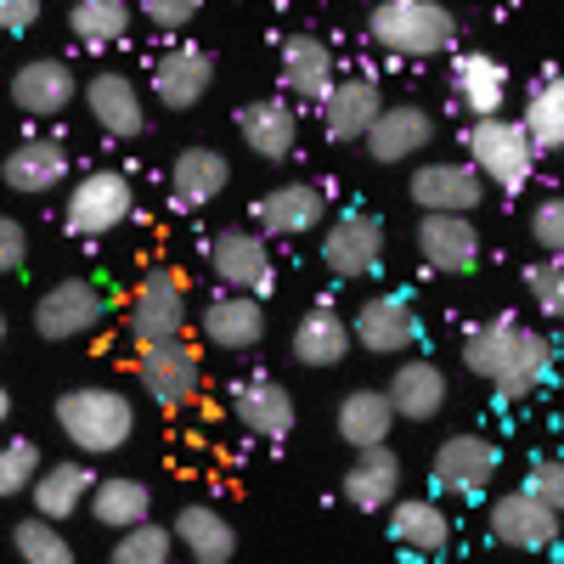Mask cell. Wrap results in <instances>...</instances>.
I'll return each instance as SVG.
<instances>
[{
    "label": "cell",
    "instance_id": "cell-1",
    "mask_svg": "<svg viewBox=\"0 0 564 564\" xmlns=\"http://www.w3.org/2000/svg\"><path fill=\"white\" fill-rule=\"evenodd\" d=\"M57 430H63L85 457H108V452H119V446L135 435V406H130L119 390L85 384V390L57 395Z\"/></svg>",
    "mask_w": 564,
    "mask_h": 564
},
{
    "label": "cell",
    "instance_id": "cell-2",
    "mask_svg": "<svg viewBox=\"0 0 564 564\" xmlns=\"http://www.w3.org/2000/svg\"><path fill=\"white\" fill-rule=\"evenodd\" d=\"M367 29L395 57H441L452 45V34H457V18L441 7V0H379Z\"/></svg>",
    "mask_w": 564,
    "mask_h": 564
},
{
    "label": "cell",
    "instance_id": "cell-3",
    "mask_svg": "<svg viewBox=\"0 0 564 564\" xmlns=\"http://www.w3.org/2000/svg\"><path fill=\"white\" fill-rule=\"evenodd\" d=\"M468 159L502 193H520L536 170V148H531L520 119H475V130H468Z\"/></svg>",
    "mask_w": 564,
    "mask_h": 564
},
{
    "label": "cell",
    "instance_id": "cell-4",
    "mask_svg": "<svg viewBox=\"0 0 564 564\" xmlns=\"http://www.w3.org/2000/svg\"><path fill=\"white\" fill-rule=\"evenodd\" d=\"M130 209H135L130 181L119 170H90L68 193L63 226H68V238H108V231H119L130 220Z\"/></svg>",
    "mask_w": 564,
    "mask_h": 564
},
{
    "label": "cell",
    "instance_id": "cell-5",
    "mask_svg": "<svg viewBox=\"0 0 564 564\" xmlns=\"http://www.w3.org/2000/svg\"><path fill=\"white\" fill-rule=\"evenodd\" d=\"M181 327H186V276L175 265H153L135 282L130 334L135 345H164V339H181Z\"/></svg>",
    "mask_w": 564,
    "mask_h": 564
},
{
    "label": "cell",
    "instance_id": "cell-6",
    "mask_svg": "<svg viewBox=\"0 0 564 564\" xmlns=\"http://www.w3.org/2000/svg\"><path fill=\"white\" fill-rule=\"evenodd\" d=\"M135 379L164 412H181L198 401V384H204V361L186 339H164V345H141V361H135Z\"/></svg>",
    "mask_w": 564,
    "mask_h": 564
},
{
    "label": "cell",
    "instance_id": "cell-7",
    "mask_svg": "<svg viewBox=\"0 0 564 564\" xmlns=\"http://www.w3.org/2000/svg\"><path fill=\"white\" fill-rule=\"evenodd\" d=\"M209 271H215V282H226L231 294H249V300L271 294V282H276L271 249H265L260 231H249V226L215 231V238H209Z\"/></svg>",
    "mask_w": 564,
    "mask_h": 564
},
{
    "label": "cell",
    "instance_id": "cell-8",
    "mask_svg": "<svg viewBox=\"0 0 564 564\" xmlns=\"http://www.w3.org/2000/svg\"><path fill=\"white\" fill-rule=\"evenodd\" d=\"M322 260L334 276L345 282H361L384 265V220L379 215H367V209H350L339 215L334 226L322 231Z\"/></svg>",
    "mask_w": 564,
    "mask_h": 564
},
{
    "label": "cell",
    "instance_id": "cell-9",
    "mask_svg": "<svg viewBox=\"0 0 564 564\" xmlns=\"http://www.w3.org/2000/svg\"><path fill=\"white\" fill-rule=\"evenodd\" d=\"M108 316V300L97 282H85V276H63L57 289H45L40 305H34V334L40 339H79L90 334Z\"/></svg>",
    "mask_w": 564,
    "mask_h": 564
},
{
    "label": "cell",
    "instance_id": "cell-10",
    "mask_svg": "<svg viewBox=\"0 0 564 564\" xmlns=\"http://www.w3.org/2000/svg\"><path fill=\"white\" fill-rule=\"evenodd\" d=\"M209 85H215V57L204 52V45H193V40L170 45V52L153 63V97H159L170 113L198 108V102L209 97Z\"/></svg>",
    "mask_w": 564,
    "mask_h": 564
},
{
    "label": "cell",
    "instance_id": "cell-11",
    "mask_svg": "<svg viewBox=\"0 0 564 564\" xmlns=\"http://www.w3.org/2000/svg\"><path fill=\"white\" fill-rule=\"evenodd\" d=\"M350 339L372 356H406L417 339H423V322L412 311V300L401 294H379V300H367L350 322Z\"/></svg>",
    "mask_w": 564,
    "mask_h": 564
},
{
    "label": "cell",
    "instance_id": "cell-12",
    "mask_svg": "<svg viewBox=\"0 0 564 564\" xmlns=\"http://www.w3.org/2000/svg\"><path fill=\"white\" fill-rule=\"evenodd\" d=\"M486 520H491V536H497L502 547H513V553H542V547L558 542V513L542 508L525 486H520V491H502V497L491 502Z\"/></svg>",
    "mask_w": 564,
    "mask_h": 564
},
{
    "label": "cell",
    "instance_id": "cell-13",
    "mask_svg": "<svg viewBox=\"0 0 564 564\" xmlns=\"http://www.w3.org/2000/svg\"><path fill=\"white\" fill-rule=\"evenodd\" d=\"M276 68H282V90H289L294 102H316L322 108V97L334 90V52H327V40L322 34H311V29H300V34H289L282 40V52H276Z\"/></svg>",
    "mask_w": 564,
    "mask_h": 564
},
{
    "label": "cell",
    "instance_id": "cell-14",
    "mask_svg": "<svg viewBox=\"0 0 564 564\" xmlns=\"http://www.w3.org/2000/svg\"><path fill=\"white\" fill-rule=\"evenodd\" d=\"M417 254L430 271L446 276H468L480 265V231L468 215H423L417 220Z\"/></svg>",
    "mask_w": 564,
    "mask_h": 564
},
{
    "label": "cell",
    "instance_id": "cell-15",
    "mask_svg": "<svg viewBox=\"0 0 564 564\" xmlns=\"http://www.w3.org/2000/svg\"><path fill=\"white\" fill-rule=\"evenodd\" d=\"M260 220V238H305L327 220V193L311 181H289V186H271V193L254 204Z\"/></svg>",
    "mask_w": 564,
    "mask_h": 564
},
{
    "label": "cell",
    "instance_id": "cell-16",
    "mask_svg": "<svg viewBox=\"0 0 564 564\" xmlns=\"http://www.w3.org/2000/svg\"><path fill=\"white\" fill-rule=\"evenodd\" d=\"M497 475V446L486 435H452L435 452V486L446 497H486Z\"/></svg>",
    "mask_w": 564,
    "mask_h": 564
},
{
    "label": "cell",
    "instance_id": "cell-17",
    "mask_svg": "<svg viewBox=\"0 0 564 564\" xmlns=\"http://www.w3.org/2000/svg\"><path fill=\"white\" fill-rule=\"evenodd\" d=\"M480 170L475 164H417L412 170V204L423 215H468L480 204Z\"/></svg>",
    "mask_w": 564,
    "mask_h": 564
},
{
    "label": "cell",
    "instance_id": "cell-18",
    "mask_svg": "<svg viewBox=\"0 0 564 564\" xmlns=\"http://www.w3.org/2000/svg\"><path fill=\"white\" fill-rule=\"evenodd\" d=\"M68 148L57 135H29V141H18V148L0 159V175H7V186L12 193H23V198H40V193H52V186H63L68 181Z\"/></svg>",
    "mask_w": 564,
    "mask_h": 564
},
{
    "label": "cell",
    "instance_id": "cell-19",
    "mask_svg": "<svg viewBox=\"0 0 564 564\" xmlns=\"http://www.w3.org/2000/svg\"><path fill=\"white\" fill-rule=\"evenodd\" d=\"M379 113H384V90H379V79H367V74L334 79V90L322 97V124H327V135H334L339 148L345 141H361Z\"/></svg>",
    "mask_w": 564,
    "mask_h": 564
},
{
    "label": "cell",
    "instance_id": "cell-20",
    "mask_svg": "<svg viewBox=\"0 0 564 564\" xmlns=\"http://www.w3.org/2000/svg\"><path fill=\"white\" fill-rule=\"evenodd\" d=\"M238 135L243 148L265 164H282L294 159V141H300V113L282 102V97H260V102H243L238 108Z\"/></svg>",
    "mask_w": 564,
    "mask_h": 564
},
{
    "label": "cell",
    "instance_id": "cell-21",
    "mask_svg": "<svg viewBox=\"0 0 564 564\" xmlns=\"http://www.w3.org/2000/svg\"><path fill=\"white\" fill-rule=\"evenodd\" d=\"M74 97H79V79H74V68L57 63V57H34V63H23V68L12 74V102H18V113L57 119Z\"/></svg>",
    "mask_w": 564,
    "mask_h": 564
},
{
    "label": "cell",
    "instance_id": "cell-22",
    "mask_svg": "<svg viewBox=\"0 0 564 564\" xmlns=\"http://www.w3.org/2000/svg\"><path fill=\"white\" fill-rule=\"evenodd\" d=\"M85 108H90V119H97L113 141H135L141 130H148V102H141L135 79H124L113 68L85 85Z\"/></svg>",
    "mask_w": 564,
    "mask_h": 564
},
{
    "label": "cell",
    "instance_id": "cell-23",
    "mask_svg": "<svg viewBox=\"0 0 564 564\" xmlns=\"http://www.w3.org/2000/svg\"><path fill=\"white\" fill-rule=\"evenodd\" d=\"M361 141H367V153L379 164H401V159H417L435 141V119L423 113L417 102H395V108H384L379 119H372V130Z\"/></svg>",
    "mask_w": 564,
    "mask_h": 564
},
{
    "label": "cell",
    "instance_id": "cell-24",
    "mask_svg": "<svg viewBox=\"0 0 564 564\" xmlns=\"http://www.w3.org/2000/svg\"><path fill=\"white\" fill-rule=\"evenodd\" d=\"M231 417L260 441H282L294 430V395L260 372V379H243L238 390H231Z\"/></svg>",
    "mask_w": 564,
    "mask_h": 564
},
{
    "label": "cell",
    "instance_id": "cell-25",
    "mask_svg": "<svg viewBox=\"0 0 564 564\" xmlns=\"http://www.w3.org/2000/svg\"><path fill=\"white\" fill-rule=\"evenodd\" d=\"M175 542L193 564H231V553H238V531L215 502H186L175 513Z\"/></svg>",
    "mask_w": 564,
    "mask_h": 564
},
{
    "label": "cell",
    "instance_id": "cell-26",
    "mask_svg": "<svg viewBox=\"0 0 564 564\" xmlns=\"http://www.w3.org/2000/svg\"><path fill=\"white\" fill-rule=\"evenodd\" d=\"M226 181H231V164L215 148H181L170 164V198L175 209H204L226 193Z\"/></svg>",
    "mask_w": 564,
    "mask_h": 564
},
{
    "label": "cell",
    "instance_id": "cell-27",
    "mask_svg": "<svg viewBox=\"0 0 564 564\" xmlns=\"http://www.w3.org/2000/svg\"><path fill=\"white\" fill-rule=\"evenodd\" d=\"M401 491V457L390 446H367L356 452L350 475H345V502L361 508V513H384Z\"/></svg>",
    "mask_w": 564,
    "mask_h": 564
},
{
    "label": "cell",
    "instance_id": "cell-28",
    "mask_svg": "<svg viewBox=\"0 0 564 564\" xmlns=\"http://www.w3.org/2000/svg\"><path fill=\"white\" fill-rule=\"evenodd\" d=\"M390 536H395V547H406L417 558H435L452 542V520L435 497H406V502H390Z\"/></svg>",
    "mask_w": 564,
    "mask_h": 564
},
{
    "label": "cell",
    "instance_id": "cell-29",
    "mask_svg": "<svg viewBox=\"0 0 564 564\" xmlns=\"http://www.w3.org/2000/svg\"><path fill=\"white\" fill-rule=\"evenodd\" d=\"M452 97L475 113V119H497L508 102V68L486 52H468L452 63Z\"/></svg>",
    "mask_w": 564,
    "mask_h": 564
},
{
    "label": "cell",
    "instance_id": "cell-30",
    "mask_svg": "<svg viewBox=\"0 0 564 564\" xmlns=\"http://www.w3.org/2000/svg\"><path fill=\"white\" fill-rule=\"evenodd\" d=\"M384 395H390V406H395V417H412V423H430V417H441V406H446V372L435 367V361H401L395 367V379L384 384Z\"/></svg>",
    "mask_w": 564,
    "mask_h": 564
},
{
    "label": "cell",
    "instance_id": "cell-31",
    "mask_svg": "<svg viewBox=\"0 0 564 564\" xmlns=\"http://www.w3.org/2000/svg\"><path fill=\"white\" fill-rule=\"evenodd\" d=\"M204 339L220 350H254L265 339V311L249 294H220L204 311Z\"/></svg>",
    "mask_w": 564,
    "mask_h": 564
},
{
    "label": "cell",
    "instance_id": "cell-32",
    "mask_svg": "<svg viewBox=\"0 0 564 564\" xmlns=\"http://www.w3.org/2000/svg\"><path fill=\"white\" fill-rule=\"evenodd\" d=\"M547 379H553V345H547L542 334H531V327H520L513 356H508L502 372H497V395H502V401H531Z\"/></svg>",
    "mask_w": 564,
    "mask_h": 564
},
{
    "label": "cell",
    "instance_id": "cell-33",
    "mask_svg": "<svg viewBox=\"0 0 564 564\" xmlns=\"http://www.w3.org/2000/svg\"><path fill=\"white\" fill-rule=\"evenodd\" d=\"M294 356L305 367H339L350 356V322L334 305H311L294 327Z\"/></svg>",
    "mask_w": 564,
    "mask_h": 564
},
{
    "label": "cell",
    "instance_id": "cell-34",
    "mask_svg": "<svg viewBox=\"0 0 564 564\" xmlns=\"http://www.w3.org/2000/svg\"><path fill=\"white\" fill-rule=\"evenodd\" d=\"M90 486H97V475H90L85 463H52L34 475V513L40 520H68V513H79V502H90Z\"/></svg>",
    "mask_w": 564,
    "mask_h": 564
},
{
    "label": "cell",
    "instance_id": "cell-35",
    "mask_svg": "<svg viewBox=\"0 0 564 564\" xmlns=\"http://www.w3.org/2000/svg\"><path fill=\"white\" fill-rule=\"evenodd\" d=\"M390 430H395V406L384 390H350L339 401V435L367 452V446H390Z\"/></svg>",
    "mask_w": 564,
    "mask_h": 564
},
{
    "label": "cell",
    "instance_id": "cell-36",
    "mask_svg": "<svg viewBox=\"0 0 564 564\" xmlns=\"http://www.w3.org/2000/svg\"><path fill=\"white\" fill-rule=\"evenodd\" d=\"M90 513H97V525H108V531H130L141 520H153V491L130 475H108V480L90 486Z\"/></svg>",
    "mask_w": 564,
    "mask_h": 564
},
{
    "label": "cell",
    "instance_id": "cell-37",
    "mask_svg": "<svg viewBox=\"0 0 564 564\" xmlns=\"http://www.w3.org/2000/svg\"><path fill=\"white\" fill-rule=\"evenodd\" d=\"M520 316H491V322H475L468 327V339H463V367L475 372V379L497 384V372L502 361L513 356V339H520Z\"/></svg>",
    "mask_w": 564,
    "mask_h": 564
},
{
    "label": "cell",
    "instance_id": "cell-38",
    "mask_svg": "<svg viewBox=\"0 0 564 564\" xmlns=\"http://www.w3.org/2000/svg\"><path fill=\"white\" fill-rule=\"evenodd\" d=\"M520 124H525V135H531L536 153H558V148H564V74H547V79L531 85Z\"/></svg>",
    "mask_w": 564,
    "mask_h": 564
},
{
    "label": "cell",
    "instance_id": "cell-39",
    "mask_svg": "<svg viewBox=\"0 0 564 564\" xmlns=\"http://www.w3.org/2000/svg\"><path fill=\"white\" fill-rule=\"evenodd\" d=\"M68 29L79 45H113L130 29V0H74Z\"/></svg>",
    "mask_w": 564,
    "mask_h": 564
},
{
    "label": "cell",
    "instance_id": "cell-40",
    "mask_svg": "<svg viewBox=\"0 0 564 564\" xmlns=\"http://www.w3.org/2000/svg\"><path fill=\"white\" fill-rule=\"evenodd\" d=\"M12 547H18L23 564H74V547H68V536L52 520H18Z\"/></svg>",
    "mask_w": 564,
    "mask_h": 564
},
{
    "label": "cell",
    "instance_id": "cell-41",
    "mask_svg": "<svg viewBox=\"0 0 564 564\" xmlns=\"http://www.w3.org/2000/svg\"><path fill=\"white\" fill-rule=\"evenodd\" d=\"M170 547H175V536H170L164 525L141 520V525L119 531V542H113V558H108V564H170Z\"/></svg>",
    "mask_w": 564,
    "mask_h": 564
},
{
    "label": "cell",
    "instance_id": "cell-42",
    "mask_svg": "<svg viewBox=\"0 0 564 564\" xmlns=\"http://www.w3.org/2000/svg\"><path fill=\"white\" fill-rule=\"evenodd\" d=\"M40 468H45V463H40V446H34V441H7V446H0V497L29 491Z\"/></svg>",
    "mask_w": 564,
    "mask_h": 564
},
{
    "label": "cell",
    "instance_id": "cell-43",
    "mask_svg": "<svg viewBox=\"0 0 564 564\" xmlns=\"http://www.w3.org/2000/svg\"><path fill=\"white\" fill-rule=\"evenodd\" d=\"M525 289H531V300H536L547 316L564 322V260H536V265H525Z\"/></svg>",
    "mask_w": 564,
    "mask_h": 564
},
{
    "label": "cell",
    "instance_id": "cell-44",
    "mask_svg": "<svg viewBox=\"0 0 564 564\" xmlns=\"http://www.w3.org/2000/svg\"><path fill=\"white\" fill-rule=\"evenodd\" d=\"M531 238L547 260H564V198H542L531 209Z\"/></svg>",
    "mask_w": 564,
    "mask_h": 564
},
{
    "label": "cell",
    "instance_id": "cell-45",
    "mask_svg": "<svg viewBox=\"0 0 564 564\" xmlns=\"http://www.w3.org/2000/svg\"><path fill=\"white\" fill-rule=\"evenodd\" d=\"M525 491H531L542 508H553L558 520H564V457H542V463H531V480H525Z\"/></svg>",
    "mask_w": 564,
    "mask_h": 564
},
{
    "label": "cell",
    "instance_id": "cell-46",
    "mask_svg": "<svg viewBox=\"0 0 564 564\" xmlns=\"http://www.w3.org/2000/svg\"><path fill=\"white\" fill-rule=\"evenodd\" d=\"M198 7H204V0H135V12L141 18H148L153 29H186V23H193L198 18Z\"/></svg>",
    "mask_w": 564,
    "mask_h": 564
},
{
    "label": "cell",
    "instance_id": "cell-47",
    "mask_svg": "<svg viewBox=\"0 0 564 564\" xmlns=\"http://www.w3.org/2000/svg\"><path fill=\"white\" fill-rule=\"evenodd\" d=\"M23 260H29V231H23V220L0 215V276L23 271Z\"/></svg>",
    "mask_w": 564,
    "mask_h": 564
},
{
    "label": "cell",
    "instance_id": "cell-48",
    "mask_svg": "<svg viewBox=\"0 0 564 564\" xmlns=\"http://www.w3.org/2000/svg\"><path fill=\"white\" fill-rule=\"evenodd\" d=\"M40 23V0H0V29L7 34H23Z\"/></svg>",
    "mask_w": 564,
    "mask_h": 564
},
{
    "label": "cell",
    "instance_id": "cell-49",
    "mask_svg": "<svg viewBox=\"0 0 564 564\" xmlns=\"http://www.w3.org/2000/svg\"><path fill=\"white\" fill-rule=\"evenodd\" d=\"M7 412H12V395H7V390H0V423H7Z\"/></svg>",
    "mask_w": 564,
    "mask_h": 564
},
{
    "label": "cell",
    "instance_id": "cell-50",
    "mask_svg": "<svg viewBox=\"0 0 564 564\" xmlns=\"http://www.w3.org/2000/svg\"><path fill=\"white\" fill-rule=\"evenodd\" d=\"M0 339H7V322H0Z\"/></svg>",
    "mask_w": 564,
    "mask_h": 564
}]
</instances>
